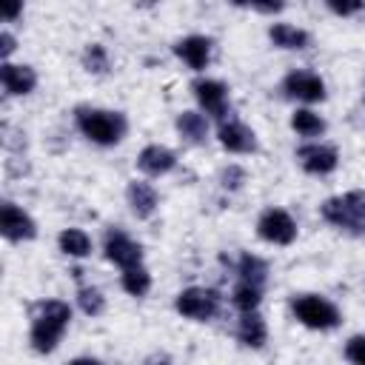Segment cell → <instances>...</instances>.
Listing matches in <instances>:
<instances>
[{
	"label": "cell",
	"mask_w": 365,
	"mask_h": 365,
	"mask_svg": "<svg viewBox=\"0 0 365 365\" xmlns=\"http://www.w3.org/2000/svg\"><path fill=\"white\" fill-rule=\"evenodd\" d=\"M220 308V297L208 288H185L180 297H177V311L188 319H197V322H205L217 314Z\"/></svg>",
	"instance_id": "5b68a950"
},
{
	"label": "cell",
	"mask_w": 365,
	"mask_h": 365,
	"mask_svg": "<svg viewBox=\"0 0 365 365\" xmlns=\"http://www.w3.org/2000/svg\"><path fill=\"white\" fill-rule=\"evenodd\" d=\"M328 9H331L334 14H339V17H348V14L362 11V9H365V3H336V0H331V3H328Z\"/></svg>",
	"instance_id": "f546056e"
},
{
	"label": "cell",
	"mask_w": 365,
	"mask_h": 365,
	"mask_svg": "<svg viewBox=\"0 0 365 365\" xmlns=\"http://www.w3.org/2000/svg\"><path fill=\"white\" fill-rule=\"evenodd\" d=\"M242 180H245V171H242L240 165H228V168L222 171V188H228V191L240 188V185H242Z\"/></svg>",
	"instance_id": "83f0119b"
},
{
	"label": "cell",
	"mask_w": 365,
	"mask_h": 365,
	"mask_svg": "<svg viewBox=\"0 0 365 365\" xmlns=\"http://www.w3.org/2000/svg\"><path fill=\"white\" fill-rule=\"evenodd\" d=\"M77 125L97 145H114L125 134V117L120 111H106V108H80Z\"/></svg>",
	"instance_id": "7a4b0ae2"
},
{
	"label": "cell",
	"mask_w": 365,
	"mask_h": 365,
	"mask_svg": "<svg viewBox=\"0 0 365 365\" xmlns=\"http://www.w3.org/2000/svg\"><path fill=\"white\" fill-rule=\"evenodd\" d=\"M3 14H6V20L11 23V20L17 17V14H23V3H9V6L3 9Z\"/></svg>",
	"instance_id": "1f68e13d"
},
{
	"label": "cell",
	"mask_w": 365,
	"mask_h": 365,
	"mask_svg": "<svg viewBox=\"0 0 365 365\" xmlns=\"http://www.w3.org/2000/svg\"><path fill=\"white\" fill-rule=\"evenodd\" d=\"M0 77H3V88L9 94H29L34 86H37V74L31 66H14V63H3L0 68Z\"/></svg>",
	"instance_id": "9a60e30c"
},
{
	"label": "cell",
	"mask_w": 365,
	"mask_h": 365,
	"mask_svg": "<svg viewBox=\"0 0 365 365\" xmlns=\"http://www.w3.org/2000/svg\"><path fill=\"white\" fill-rule=\"evenodd\" d=\"M174 51H177V57H180L188 68L202 71V68L208 66V60H211V40L202 37V34H191V37L177 40Z\"/></svg>",
	"instance_id": "30bf717a"
},
{
	"label": "cell",
	"mask_w": 365,
	"mask_h": 365,
	"mask_svg": "<svg viewBox=\"0 0 365 365\" xmlns=\"http://www.w3.org/2000/svg\"><path fill=\"white\" fill-rule=\"evenodd\" d=\"M177 131H180L188 143H202L205 134H208V123H205V117L197 114V111H182V114L177 117Z\"/></svg>",
	"instance_id": "d6986e66"
},
{
	"label": "cell",
	"mask_w": 365,
	"mask_h": 365,
	"mask_svg": "<svg viewBox=\"0 0 365 365\" xmlns=\"http://www.w3.org/2000/svg\"><path fill=\"white\" fill-rule=\"evenodd\" d=\"M11 51H14V37H11L9 31H3V34H0V54L9 57Z\"/></svg>",
	"instance_id": "4dcf8cb0"
},
{
	"label": "cell",
	"mask_w": 365,
	"mask_h": 365,
	"mask_svg": "<svg viewBox=\"0 0 365 365\" xmlns=\"http://www.w3.org/2000/svg\"><path fill=\"white\" fill-rule=\"evenodd\" d=\"M254 9L257 11H265V14H274V11L282 9V3H254Z\"/></svg>",
	"instance_id": "d6a6232c"
},
{
	"label": "cell",
	"mask_w": 365,
	"mask_h": 365,
	"mask_svg": "<svg viewBox=\"0 0 365 365\" xmlns=\"http://www.w3.org/2000/svg\"><path fill=\"white\" fill-rule=\"evenodd\" d=\"M128 205H131V211L137 214V217H151L154 214V208H157V191L148 185V182H143V180H134V182H128Z\"/></svg>",
	"instance_id": "2e32d148"
},
{
	"label": "cell",
	"mask_w": 365,
	"mask_h": 365,
	"mask_svg": "<svg viewBox=\"0 0 365 365\" xmlns=\"http://www.w3.org/2000/svg\"><path fill=\"white\" fill-rule=\"evenodd\" d=\"M145 365H171V362H168L165 356H154V359H148Z\"/></svg>",
	"instance_id": "e575fe53"
},
{
	"label": "cell",
	"mask_w": 365,
	"mask_h": 365,
	"mask_svg": "<svg viewBox=\"0 0 365 365\" xmlns=\"http://www.w3.org/2000/svg\"><path fill=\"white\" fill-rule=\"evenodd\" d=\"M57 242H60V251L68 254V257H86V254L91 251V240H88V234L80 231V228H66Z\"/></svg>",
	"instance_id": "44dd1931"
},
{
	"label": "cell",
	"mask_w": 365,
	"mask_h": 365,
	"mask_svg": "<svg viewBox=\"0 0 365 365\" xmlns=\"http://www.w3.org/2000/svg\"><path fill=\"white\" fill-rule=\"evenodd\" d=\"M194 94L200 100V106L214 114V117H225V106H228V88L220 80H197L194 83Z\"/></svg>",
	"instance_id": "7c38bea8"
},
{
	"label": "cell",
	"mask_w": 365,
	"mask_h": 365,
	"mask_svg": "<svg viewBox=\"0 0 365 365\" xmlns=\"http://www.w3.org/2000/svg\"><path fill=\"white\" fill-rule=\"evenodd\" d=\"M237 336L245 348H262L265 345V336H268V328H265V319L251 311V314H242L240 319V328H237Z\"/></svg>",
	"instance_id": "e0dca14e"
},
{
	"label": "cell",
	"mask_w": 365,
	"mask_h": 365,
	"mask_svg": "<svg viewBox=\"0 0 365 365\" xmlns=\"http://www.w3.org/2000/svg\"><path fill=\"white\" fill-rule=\"evenodd\" d=\"M285 94L288 97H297V100H308V103H317L325 97V83L319 74L314 71H291L285 77Z\"/></svg>",
	"instance_id": "ba28073f"
},
{
	"label": "cell",
	"mask_w": 365,
	"mask_h": 365,
	"mask_svg": "<svg viewBox=\"0 0 365 365\" xmlns=\"http://www.w3.org/2000/svg\"><path fill=\"white\" fill-rule=\"evenodd\" d=\"M297 160L299 165L308 171V174H331L339 163V154L336 148L331 145H319V143H311V145H302L297 151Z\"/></svg>",
	"instance_id": "9c48e42d"
},
{
	"label": "cell",
	"mask_w": 365,
	"mask_h": 365,
	"mask_svg": "<svg viewBox=\"0 0 365 365\" xmlns=\"http://www.w3.org/2000/svg\"><path fill=\"white\" fill-rule=\"evenodd\" d=\"M137 165H140L145 174L160 177V174H168V171L177 165V157H174V151L165 148V145H145V148L140 151V157H137Z\"/></svg>",
	"instance_id": "5bb4252c"
},
{
	"label": "cell",
	"mask_w": 365,
	"mask_h": 365,
	"mask_svg": "<svg viewBox=\"0 0 365 365\" xmlns=\"http://www.w3.org/2000/svg\"><path fill=\"white\" fill-rule=\"evenodd\" d=\"M71 319V308L60 299H48L37 308L34 325H31V348L37 354H51Z\"/></svg>",
	"instance_id": "6da1fadb"
},
{
	"label": "cell",
	"mask_w": 365,
	"mask_h": 365,
	"mask_svg": "<svg viewBox=\"0 0 365 365\" xmlns=\"http://www.w3.org/2000/svg\"><path fill=\"white\" fill-rule=\"evenodd\" d=\"M294 314L305 328H317V331H328L339 322L336 305H331L325 297H317V294L297 297L294 299Z\"/></svg>",
	"instance_id": "3957f363"
},
{
	"label": "cell",
	"mask_w": 365,
	"mask_h": 365,
	"mask_svg": "<svg viewBox=\"0 0 365 365\" xmlns=\"http://www.w3.org/2000/svg\"><path fill=\"white\" fill-rule=\"evenodd\" d=\"M220 143H222L228 151H234V154H248V151L257 148L254 131H251L245 123H240V120H228V123L220 125Z\"/></svg>",
	"instance_id": "4fadbf2b"
},
{
	"label": "cell",
	"mask_w": 365,
	"mask_h": 365,
	"mask_svg": "<svg viewBox=\"0 0 365 365\" xmlns=\"http://www.w3.org/2000/svg\"><path fill=\"white\" fill-rule=\"evenodd\" d=\"M291 128L302 137H319L325 131V120L319 114H314L311 108H297L291 117Z\"/></svg>",
	"instance_id": "ffe728a7"
},
{
	"label": "cell",
	"mask_w": 365,
	"mask_h": 365,
	"mask_svg": "<svg viewBox=\"0 0 365 365\" xmlns=\"http://www.w3.org/2000/svg\"><path fill=\"white\" fill-rule=\"evenodd\" d=\"M68 365H103L100 359H91V356H77V359H71Z\"/></svg>",
	"instance_id": "836d02e7"
},
{
	"label": "cell",
	"mask_w": 365,
	"mask_h": 365,
	"mask_svg": "<svg viewBox=\"0 0 365 365\" xmlns=\"http://www.w3.org/2000/svg\"><path fill=\"white\" fill-rule=\"evenodd\" d=\"M240 277H242V282L259 288V285L265 282V277H268L265 259H259L257 254H242V257H240Z\"/></svg>",
	"instance_id": "7402d4cb"
},
{
	"label": "cell",
	"mask_w": 365,
	"mask_h": 365,
	"mask_svg": "<svg viewBox=\"0 0 365 365\" xmlns=\"http://www.w3.org/2000/svg\"><path fill=\"white\" fill-rule=\"evenodd\" d=\"M342 200H345V205H348L359 220H365V191H348V194H342Z\"/></svg>",
	"instance_id": "f1b7e54d"
},
{
	"label": "cell",
	"mask_w": 365,
	"mask_h": 365,
	"mask_svg": "<svg viewBox=\"0 0 365 365\" xmlns=\"http://www.w3.org/2000/svg\"><path fill=\"white\" fill-rule=\"evenodd\" d=\"M83 66H86L91 74H106V71H108V51H106V46L88 43L86 51H83Z\"/></svg>",
	"instance_id": "cb8c5ba5"
},
{
	"label": "cell",
	"mask_w": 365,
	"mask_h": 365,
	"mask_svg": "<svg viewBox=\"0 0 365 365\" xmlns=\"http://www.w3.org/2000/svg\"><path fill=\"white\" fill-rule=\"evenodd\" d=\"M259 288L257 285H248V282H240L237 288H234V305L242 311V314H251V311H257V305H259Z\"/></svg>",
	"instance_id": "d4e9b609"
},
{
	"label": "cell",
	"mask_w": 365,
	"mask_h": 365,
	"mask_svg": "<svg viewBox=\"0 0 365 365\" xmlns=\"http://www.w3.org/2000/svg\"><path fill=\"white\" fill-rule=\"evenodd\" d=\"M106 257L114 262V265H120V268H137L140 265V259H143V248L128 237V234H123L120 228H114V231H108L106 234Z\"/></svg>",
	"instance_id": "8992f818"
},
{
	"label": "cell",
	"mask_w": 365,
	"mask_h": 365,
	"mask_svg": "<svg viewBox=\"0 0 365 365\" xmlns=\"http://www.w3.org/2000/svg\"><path fill=\"white\" fill-rule=\"evenodd\" d=\"M0 228H3V237L11 240V242L31 240L37 234L34 220L23 208H17L14 202H3V208H0Z\"/></svg>",
	"instance_id": "52a82bcc"
},
{
	"label": "cell",
	"mask_w": 365,
	"mask_h": 365,
	"mask_svg": "<svg viewBox=\"0 0 365 365\" xmlns=\"http://www.w3.org/2000/svg\"><path fill=\"white\" fill-rule=\"evenodd\" d=\"M123 288H125L131 297H143V294H148V288H151V274H148L143 265L128 268V271L123 274Z\"/></svg>",
	"instance_id": "603a6c76"
},
{
	"label": "cell",
	"mask_w": 365,
	"mask_h": 365,
	"mask_svg": "<svg viewBox=\"0 0 365 365\" xmlns=\"http://www.w3.org/2000/svg\"><path fill=\"white\" fill-rule=\"evenodd\" d=\"M77 299H80V308H83L88 317H97V314L106 308V299H103V294H100L97 288H80Z\"/></svg>",
	"instance_id": "484cf974"
},
{
	"label": "cell",
	"mask_w": 365,
	"mask_h": 365,
	"mask_svg": "<svg viewBox=\"0 0 365 365\" xmlns=\"http://www.w3.org/2000/svg\"><path fill=\"white\" fill-rule=\"evenodd\" d=\"M345 356L351 365H365V334H356L345 345Z\"/></svg>",
	"instance_id": "4316f807"
},
{
	"label": "cell",
	"mask_w": 365,
	"mask_h": 365,
	"mask_svg": "<svg viewBox=\"0 0 365 365\" xmlns=\"http://www.w3.org/2000/svg\"><path fill=\"white\" fill-rule=\"evenodd\" d=\"M268 37L274 46L279 48H305L308 46V31L297 29V26H288V23H277L268 29Z\"/></svg>",
	"instance_id": "ac0fdd59"
},
{
	"label": "cell",
	"mask_w": 365,
	"mask_h": 365,
	"mask_svg": "<svg viewBox=\"0 0 365 365\" xmlns=\"http://www.w3.org/2000/svg\"><path fill=\"white\" fill-rule=\"evenodd\" d=\"M257 234L265 240V242H274V245H288L294 242L297 237V222L288 211L282 208H268L262 211L259 222H257Z\"/></svg>",
	"instance_id": "277c9868"
},
{
	"label": "cell",
	"mask_w": 365,
	"mask_h": 365,
	"mask_svg": "<svg viewBox=\"0 0 365 365\" xmlns=\"http://www.w3.org/2000/svg\"><path fill=\"white\" fill-rule=\"evenodd\" d=\"M322 217H325L331 225L342 228V231L365 234V220H359V217L345 205L342 197H331V200H325V202H322Z\"/></svg>",
	"instance_id": "8fae6325"
}]
</instances>
